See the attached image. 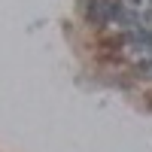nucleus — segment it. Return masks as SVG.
I'll list each match as a JSON object with an SVG mask.
<instances>
[{"label":"nucleus","mask_w":152,"mask_h":152,"mask_svg":"<svg viewBox=\"0 0 152 152\" xmlns=\"http://www.w3.org/2000/svg\"><path fill=\"white\" fill-rule=\"evenodd\" d=\"M143 70H146V73H149V76H152V64H149V67H143Z\"/></svg>","instance_id":"nucleus-2"},{"label":"nucleus","mask_w":152,"mask_h":152,"mask_svg":"<svg viewBox=\"0 0 152 152\" xmlns=\"http://www.w3.org/2000/svg\"><path fill=\"white\" fill-rule=\"evenodd\" d=\"M116 12H119V6H113L110 0H91V3H88V18L97 21V24L113 21V18H116Z\"/></svg>","instance_id":"nucleus-1"}]
</instances>
